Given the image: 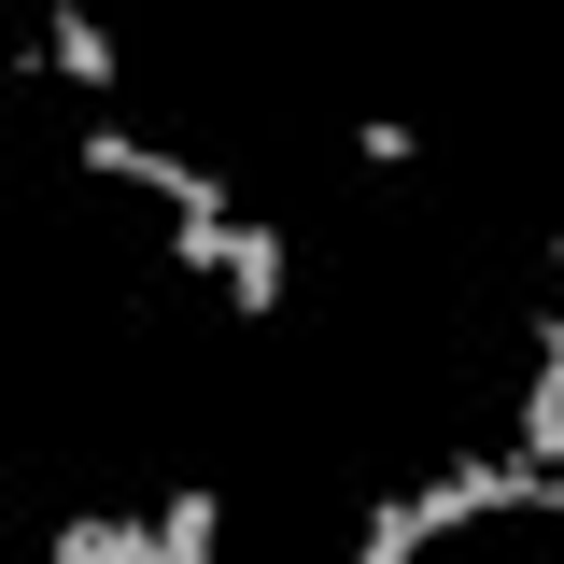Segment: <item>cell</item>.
<instances>
[{"label": "cell", "instance_id": "5b68a950", "mask_svg": "<svg viewBox=\"0 0 564 564\" xmlns=\"http://www.w3.org/2000/svg\"><path fill=\"white\" fill-rule=\"evenodd\" d=\"M226 296H240L254 325L282 311V226H226Z\"/></svg>", "mask_w": 564, "mask_h": 564}, {"label": "cell", "instance_id": "6da1fadb", "mask_svg": "<svg viewBox=\"0 0 564 564\" xmlns=\"http://www.w3.org/2000/svg\"><path fill=\"white\" fill-rule=\"evenodd\" d=\"M508 508H551V466L536 452H452L437 480H423V522L452 536V522H508Z\"/></svg>", "mask_w": 564, "mask_h": 564}, {"label": "cell", "instance_id": "52a82bcc", "mask_svg": "<svg viewBox=\"0 0 564 564\" xmlns=\"http://www.w3.org/2000/svg\"><path fill=\"white\" fill-rule=\"evenodd\" d=\"M423 536H437V522H423V494H381V508L352 522V551H367V564H410Z\"/></svg>", "mask_w": 564, "mask_h": 564}, {"label": "cell", "instance_id": "9c48e42d", "mask_svg": "<svg viewBox=\"0 0 564 564\" xmlns=\"http://www.w3.org/2000/svg\"><path fill=\"white\" fill-rule=\"evenodd\" d=\"M352 155H367V170H423V128H410V113H367Z\"/></svg>", "mask_w": 564, "mask_h": 564}, {"label": "cell", "instance_id": "277c9868", "mask_svg": "<svg viewBox=\"0 0 564 564\" xmlns=\"http://www.w3.org/2000/svg\"><path fill=\"white\" fill-rule=\"evenodd\" d=\"M57 564H155V522H128V508H70V522H57Z\"/></svg>", "mask_w": 564, "mask_h": 564}, {"label": "cell", "instance_id": "7a4b0ae2", "mask_svg": "<svg viewBox=\"0 0 564 564\" xmlns=\"http://www.w3.org/2000/svg\"><path fill=\"white\" fill-rule=\"evenodd\" d=\"M70 170H99V184H141V198H170V212H226V170H184V155H155V141H128L113 113L70 141Z\"/></svg>", "mask_w": 564, "mask_h": 564}, {"label": "cell", "instance_id": "8992f818", "mask_svg": "<svg viewBox=\"0 0 564 564\" xmlns=\"http://www.w3.org/2000/svg\"><path fill=\"white\" fill-rule=\"evenodd\" d=\"M212 536H226V494H170L155 508V564H212Z\"/></svg>", "mask_w": 564, "mask_h": 564}, {"label": "cell", "instance_id": "ba28073f", "mask_svg": "<svg viewBox=\"0 0 564 564\" xmlns=\"http://www.w3.org/2000/svg\"><path fill=\"white\" fill-rule=\"evenodd\" d=\"M226 226H240V212H170V269H184V282L226 269Z\"/></svg>", "mask_w": 564, "mask_h": 564}, {"label": "cell", "instance_id": "30bf717a", "mask_svg": "<svg viewBox=\"0 0 564 564\" xmlns=\"http://www.w3.org/2000/svg\"><path fill=\"white\" fill-rule=\"evenodd\" d=\"M551 508H564V452H551Z\"/></svg>", "mask_w": 564, "mask_h": 564}, {"label": "cell", "instance_id": "3957f363", "mask_svg": "<svg viewBox=\"0 0 564 564\" xmlns=\"http://www.w3.org/2000/svg\"><path fill=\"white\" fill-rule=\"evenodd\" d=\"M29 43H43V70H57V85H85V99H113V85H128V43H113V29H99L85 0H57V14H43Z\"/></svg>", "mask_w": 564, "mask_h": 564}]
</instances>
